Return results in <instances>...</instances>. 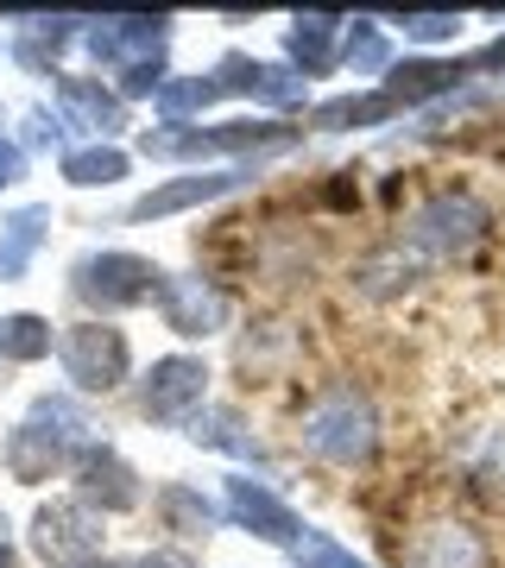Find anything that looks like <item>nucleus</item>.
I'll use <instances>...</instances> for the list:
<instances>
[{
	"label": "nucleus",
	"mask_w": 505,
	"mask_h": 568,
	"mask_svg": "<svg viewBox=\"0 0 505 568\" xmlns=\"http://www.w3.org/2000/svg\"><path fill=\"white\" fill-rule=\"evenodd\" d=\"M297 443L329 467H366L380 455V410L361 386L347 379H329L297 417Z\"/></svg>",
	"instance_id": "nucleus-1"
},
{
	"label": "nucleus",
	"mask_w": 505,
	"mask_h": 568,
	"mask_svg": "<svg viewBox=\"0 0 505 568\" xmlns=\"http://www.w3.org/2000/svg\"><path fill=\"white\" fill-rule=\"evenodd\" d=\"M486 234H493V209H486V196H474L462 183L430 190L424 203H411L398 222V246H411L417 260H462Z\"/></svg>",
	"instance_id": "nucleus-2"
},
{
	"label": "nucleus",
	"mask_w": 505,
	"mask_h": 568,
	"mask_svg": "<svg viewBox=\"0 0 505 568\" xmlns=\"http://www.w3.org/2000/svg\"><path fill=\"white\" fill-rule=\"evenodd\" d=\"M82 443H95V436H89V417H82L70 398H39V405L13 424V436H7V448H0V462H7L13 480L39 487V480H51L63 462H77Z\"/></svg>",
	"instance_id": "nucleus-3"
},
{
	"label": "nucleus",
	"mask_w": 505,
	"mask_h": 568,
	"mask_svg": "<svg viewBox=\"0 0 505 568\" xmlns=\"http://www.w3.org/2000/svg\"><path fill=\"white\" fill-rule=\"evenodd\" d=\"M159 284L164 272L140 253H121V246H101V253H82L70 265V291H77L89 310L114 316V310H140V304H159Z\"/></svg>",
	"instance_id": "nucleus-4"
},
{
	"label": "nucleus",
	"mask_w": 505,
	"mask_h": 568,
	"mask_svg": "<svg viewBox=\"0 0 505 568\" xmlns=\"http://www.w3.org/2000/svg\"><path fill=\"white\" fill-rule=\"evenodd\" d=\"M297 126L284 121H215V126H164L145 133V159H253L272 145H291Z\"/></svg>",
	"instance_id": "nucleus-5"
},
{
	"label": "nucleus",
	"mask_w": 505,
	"mask_h": 568,
	"mask_svg": "<svg viewBox=\"0 0 505 568\" xmlns=\"http://www.w3.org/2000/svg\"><path fill=\"white\" fill-rule=\"evenodd\" d=\"M58 361H63V379L77 392H114L127 386V373H133V347L114 323H77L58 335Z\"/></svg>",
	"instance_id": "nucleus-6"
},
{
	"label": "nucleus",
	"mask_w": 505,
	"mask_h": 568,
	"mask_svg": "<svg viewBox=\"0 0 505 568\" xmlns=\"http://www.w3.org/2000/svg\"><path fill=\"white\" fill-rule=\"evenodd\" d=\"M32 549L51 568H89L101 562V511H89L82 499H51L32 518Z\"/></svg>",
	"instance_id": "nucleus-7"
},
{
	"label": "nucleus",
	"mask_w": 505,
	"mask_h": 568,
	"mask_svg": "<svg viewBox=\"0 0 505 568\" xmlns=\"http://www.w3.org/2000/svg\"><path fill=\"white\" fill-rule=\"evenodd\" d=\"M77 499L89 511H133L145 499V480H140V467L127 462L121 448H108V443H82L77 448Z\"/></svg>",
	"instance_id": "nucleus-8"
},
{
	"label": "nucleus",
	"mask_w": 505,
	"mask_h": 568,
	"mask_svg": "<svg viewBox=\"0 0 505 568\" xmlns=\"http://www.w3.org/2000/svg\"><path fill=\"white\" fill-rule=\"evenodd\" d=\"M202 392H209V366L196 354H164L140 379V410L152 424H190L202 410Z\"/></svg>",
	"instance_id": "nucleus-9"
},
{
	"label": "nucleus",
	"mask_w": 505,
	"mask_h": 568,
	"mask_svg": "<svg viewBox=\"0 0 505 568\" xmlns=\"http://www.w3.org/2000/svg\"><path fill=\"white\" fill-rule=\"evenodd\" d=\"M159 316H164L171 335H183V342H209V335L228 328V297L202 278V272H164Z\"/></svg>",
	"instance_id": "nucleus-10"
},
{
	"label": "nucleus",
	"mask_w": 505,
	"mask_h": 568,
	"mask_svg": "<svg viewBox=\"0 0 505 568\" xmlns=\"http://www.w3.org/2000/svg\"><path fill=\"white\" fill-rule=\"evenodd\" d=\"M222 511H228V518H234L241 530H253L260 544H279V549H297V537L310 530L297 511L284 506V499L265 487V480H253V474H234V480H228Z\"/></svg>",
	"instance_id": "nucleus-11"
},
{
	"label": "nucleus",
	"mask_w": 505,
	"mask_h": 568,
	"mask_svg": "<svg viewBox=\"0 0 505 568\" xmlns=\"http://www.w3.org/2000/svg\"><path fill=\"white\" fill-rule=\"evenodd\" d=\"M260 178V159L246 164H228V171H196V178H171L159 190H145L140 203L127 209L133 222H164V215H178V209H196V203H215V196H234L246 183Z\"/></svg>",
	"instance_id": "nucleus-12"
},
{
	"label": "nucleus",
	"mask_w": 505,
	"mask_h": 568,
	"mask_svg": "<svg viewBox=\"0 0 505 568\" xmlns=\"http://www.w3.org/2000/svg\"><path fill=\"white\" fill-rule=\"evenodd\" d=\"M82 44H89V58L108 63V70H133V63H159L164 44H171V20H145V13H133V20H89V32H82Z\"/></svg>",
	"instance_id": "nucleus-13"
},
{
	"label": "nucleus",
	"mask_w": 505,
	"mask_h": 568,
	"mask_svg": "<svg viewBox=\"0 0 505 568\" xmlns=\"http://www.w3.org/2000/svg\"><path fill=\"white\" fill-rule=\"evenodd\" d=\"M404 568H486V537L462 518H430L411 530Z\"/></svg>",
	"instance_id": "nucleus-14"
},
{
	"label": "nucleus",
	"mask_w": 505,
	"mask_h": 568,
	"mask_svg": "<svg viewBox=\"0 0 505 568\" xmlns=\"http://www.w3.org/2000/svg\"><path fill=\"white\" fill-rule=\"evenodd\" d=\"M215 77H222L228 95H253V102L265 108H297L303 102V77L291 70V63H260V58H222L215 63Z\"/></svg>",
	"instance_id": "nucleus-15"
},
{
	"label": "nucleus",
	"mask_w": 505,
	"mask_h": 568,
	"mask_svg": "<svg viewBox=\"0 0 505 568\" xmlns=\"http://www.w3.org/2000/svg\"><path fill=\"white\" fill-rule=\"evenodd\" d=\"M467 77H474L467 58H411V63H392L380 89L398 108H417V102H436V95H455Z\"/></svg>",
	"instance_id": "nucleus-16"
},
{
	"label": "nucleus",
	"mask_w": 505,
	"mask_h": 568,
	"mask_svg": "<svg viewBox=\"0 0 505 568\" xmlns=\"http://www.w3.org/2000/svg\"><path fill=\"white\" fill-rule=\"evenodd\" d=\"M342 32H347V20H335V13H297L291 32H284L291 70H297L303 82L329 77V70H335V51H342Z\"/></svg>",
	"instance_id": "nucleus-17"
},
{
	"label": "nucleus",
	"mask_w": 505,
	"mask_h": 568,
	"mask_svg": "<svg viewBox=\"0 0 505 568\" xmlns=\"http://www.w3.org/2000/svg\"><path fill=\"white\" fill-rule=\"evenodd\" d=\"M58 114L77 126V133H101V140L127 126L121 95H114V89H101V82H89V77H63L58 82Z\"/></svg>",
	"instance_id": "nucleus-18"
},
{
	"label": "nucleus",
	"mask_w": 505,
	"mask_h": 568,
	"mask_svg": "<svg viewBox=\"0 0 505 568\" xmlns=\"http://www.w3.org/2000/svg\"><path fill=\"white\" fill-rule=\"evenodd\" d=\"M417 278H424V260H417V253H404V246L392 241V246H373V253L354 265V278H347V284H354L361 297H373V304H385V297H404Z\"/></svg>",
	"instance_id": "nucleus-19"
},
{
	"label": "nucleus",
	"mask_w": 505,
	"mask_h": 568,
	"mask_svg": "<svg viewBox=\"0 0 505 568\" xmlns=\"http://www.w3.org/2000/svg\"><path fill=\"white\" fill-rule=\"evenodd\" d=\"M44 234H51V209L44 203H26L0 222V284H13L32 272V253L44 246Z\"/></svg>",
	"instance_id": "nucleus-20"
},
{
	"label": "nucleus",
	"mask_w": 505,
	"mask_h": 568,
	"mask_svg": "<svg viewBox=\"0 0 505 568\" xmlns=\"http://www.w3.org/2000/svg\"><path fill=\"white\" fill-rule=\"evenodd\" d=\"M190 443L196 448H222V455H234V462H260L265 467V443L246 429L241 410H228V405H202L196 417H190Z\"/></svg>",
	"instance_id": "nucleus-21"
},
{
	"label": "nucleus",
	"mask_w": 505,
	"mask_h": 568,
	"mask_svg": "<svg viewBox=\"0 0 505 568\" xmlns=\"http://www.w3.org/2000/svg\"><path fill=\"white\" fill-rule=\"evenodd\" d=\"M152 506H159L164 530H178V537H209V530L222 525V506H215L202 487H190V480L159 487V493H152Z\"/></svg>",
	"instance_id": "nucleus-22"
},
{
	"label": "nucleus",
	"mask_w": 505,
	"mask_h": 568,
	"mask_svg": "<svg viewBox=\"0 0 505 568\" xmlns=\"http://www.w3.org/2000/svg\"><path fill=\"white\" fill-rule=\"evenodd\" d=\"M392 114H404V108L385 89H366V95H335V102H323L310 114V126L316 133H347V126H385Z\"/></svg>",
	"instance_id": "nucleus-23"
},
{
	"label": "nucleus",
	"mask_w": 505,
	"mask_h": 568,
	"mask_svg": "<svg viewBox=\"0 0 505 568\" xmlns=\"http://www.w3.org/2000/svg\"><path fill=\"white\" fill-rule=\"evenodd\" d=\"M222 95H228V89H222V77H215V70H209V77H164V89L152 95V108L164 114V126H183V114L222 102Z\"/></svg>",
	"instance_id": "nucleus-24"
},
{
	"label": "nucleus",
	"mask_w": 505,
	"mask_h": 568,
	"mask_svg": "<svg viewBox=\"0 0 505 568\" xmlns=\"http://www.w3.org/2000/svg\"><path fill=\"white\" fill-rule=\"evenodd\" d=\"M51 347H58V335H51V323H44V316H32V310H20V316H0V361L32 366V361H44Z\"/></svg>",
	"instance_id": "nucleus-25"
},
{
	"label": "nucleus",
	"mask_w": 505,
	"mask_h": 568,
	"mask_svg": "<svg viewBox=\"0 0 505 568\" xmlns=\"http://www.w3.org/2000/svg\"><path fill=\"white\" fill-rule=\"evenodd\" d=\"M127 178V152L121 145H82V152H63V183L77 190H108V183Z\"/></svg>",
	"instance_id": "nucleus-26"
},
{
	"label": "nucleus",
	"mask_w": 505,
	"mask_h": 568,
	"mask_svg": "<svg viewBox=\"0 0 505 568\" xmlns=\"http://www.w3.org/2000/svg\"><path fill=\"white\" fill-rule=\"evenodd\" d=\"M342 63L354 70V77H385V70H392V44H385L380 20H347Z\"/></svg>",
	"instance_id": "nucleus-27"
},
{
	"label": "nucleus",
	"mask_w": 505,
	"mask_h": 568,
	"mask_svg": "<svg viewBox=\"0 0 505 568\" xmlns=\"http://www.w3.org/2000/svg\"><path fill=\"white\" fill-rule=\"evenodd\" d=\"M291 562L297 568H373L366 556H354V549H342L329 530H303L297 549H291Z\"/></svg>",
	"instance_id": "nucleus-28"
},
{
	"label": "nucleus",
	"mask_w": 505,
	"mask_h": 568,
	"mask_svg": "<svg viewBox=\"0 0 505 568\" xmlns=\"http://www.w3.org/2000/svg\"><path fill=\"white\" fill-rule=\"evenodd\" d=\"M392 26H398L411 44H448L462 32V13H398Z\"/></svg>",
	"instance_id": "nucleus-29"
},
{
	"label": "nucleus",
	"mask_w": 505,
	"mask_h": 568,
	"mask_svg": "<svg viewBox=\"0 0 505 568\" xmlns=\"http://www.w3.org/2000/svg\"><path fill=\"white\" fill-rule=\"evenodd\" d=\"M63 133H70V121H63L58 108H26V145H63Z\"/></svg>",
	"instance_id": "nucleus-30"
},
{
	"label": "nucleus",
	"mask_w": 505,
	"mask_h": 568,
	"mask_svg": "<svg viewBox=\"0 0 505 568\" xmlns=\"http://www.w3.org/2000/svg\"><path fill=\"white\" fill-rule=\"evenodd\" d=\"M164 89V63H133L121 70V95H159Z\"/></svg>",
	"instance_id": "nucleus-31"
},
{
	"label": "nucleus",
	"mask_w": 505,
	"mask_h": 568,
	"mask_svg": "<svg viewBox=\"0 0 505 568\" xmlns=\"http://www.w3.org/2000/svg\"><path fill=\"white\" fill-rule=\"evenodd\" d=\"M20 178H26V152L0 133V190H7V183H20Z\"/></svg>",
	"instance_id": "nucleus-32"
},
{
	"label": "nucleus",
	"mask_w": 505,
	"mask_h": 568,
	"mask_svg": "<svg viewBox=\"0 0 505 568\" xmlns=\"http://www.w3.org/2000/svg\"><path fill=\"white\" fill-rule=\"evenodd\" d=\"M89 568H171V562H159V556H127V562H114V556H101V562H89Z\"/></svg>",
	"instance_id": "nucleus-33"
},
{
	"label": "nucleus",
	"mask_w": 505,
	"mask_h": 568,
	"mask_svg": "<svg viewBox=\"0 0 505 568\" xmlns=\"http://www.w3.org/2000/svg\"><path fill=\"white\" fill-rule=\"evenodd\" d=\"M0 568H13V544L7 537H0Z\"/></svg>",
	"instance_id": "nucleus-34"
},
{
	"label": "nucleus",
	"mask_w": 505,
	"mask_h": 568,
	"mask_svg": "<svg viewBox=\"0 0 505 568\" xmlns=\"http://www.w3.org/2000/svg\"><path fill=\"white\" fill-rule=\"evenodd\" d=\"M0 530H7V518H0Z\"/></svg>",
	"instance_id": "nucleus-35"
}]
</instances>
